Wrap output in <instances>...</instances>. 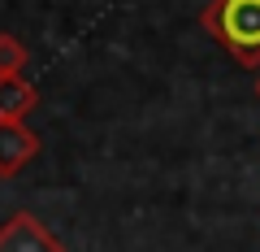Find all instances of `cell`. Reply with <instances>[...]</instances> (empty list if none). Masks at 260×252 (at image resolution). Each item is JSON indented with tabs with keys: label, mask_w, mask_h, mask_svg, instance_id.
<instances>
[{
	"label": "cell",
	"mask_w": 260,
	"mask_h": 252,
	"mask_svg": "<svg viewBox=\"0 0 260 252\" xmlns=\"http://www.w3.org/2000/svg\"><path fill=\"white\" fill-rule=\"evenodd\" d=\"M200 22L230 48L239 66H260V0H213Z\"/></svg>",
	"instance_id": "obj_1"
},
{
	"label": "cell",
	"mask_w": 260,
	"mask_h": 252,
	"mask_svg": "<svg viewBox=\"0 0 260 252\" xmlns=\"http://www.w3.org/2000/svg\"><path fill=\"white\" fill-rule=\"evenodd\" d=\"M0 252H61V243H56L35 217L18 213L5 231H0Z\"/></svg>",
	"instance_id": "obj_2"
},
{
	"label": "cell",
	"mask_w": 260,
	"mask_h": 252,
	"mask_svg": "<svg viewBox=\"0 0 260 252\" xmlns=\"http://www.w3.org/2000/svg\"><path fill=\"white\" fill-rule=\"evenodd\" d=\"M39 152V139L30 135L26 122H0V174H18Z\"/></svg>",
	"instance_id": "obj_3"
},
{
	"label": "cell",
	"mask_w": 260,
	"mask_h": 252,
	"mask_svg": "<svg viewBox=\"0 0 260 252\" xmlns=\"http://www.w3.org/2000/svg\"><path fill=\"white\" fill-rule=\"evenodd\" d=\"M35 100H39V92L22 74L0 78V122H22L30 109H35Z\"/></svg>",
	"instance_id": "obj_4"
},
{
	"label": "cell",
	"mask_w": 260,
	"mask_h": 252,
	"mask_svg": "<svg viewBox=\"0 0 260 252\" xmlns=\"http://www.w3.org/2000/svg\"><path fill=\"white\" fill-rule=\"evenodd\" d=\"M22 66H26V48L13 35H0V78H13Z\"/></svg>",
	"instance_id": "obj_5"
}]
</instances>
